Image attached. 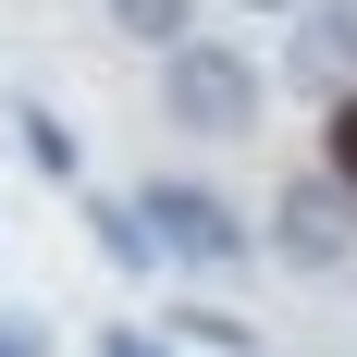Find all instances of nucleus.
<instances>
[{"mask_svg":"<svg viewBox=\"0 0 357 357\" xmlns=\"http://www.w3.org/2000/svg\"><path fill=\"white\" fill-rule=\"evenodd\" d=\"M259 62L234 50V37H185L173 74H160V123H185V136H259Z\"/></svg>","mask_w":357,"mask_h":357,"instance_id":"obj_1","label":"nucleus"},{"mask_svg":"<svg viewBox=\"0 0 357 357\" xmlns=\"http://www.w3.org/2000/svg\"><path fill=\"white\" fill-rule=\"evenodd\" d=\"M136 222H148V247H160V259H185V271H234V259H247L234 197H210V185H185V173L136 185Z\"/></svg>","mask_w":357,"mask_h":357,"instance_id":"obj_2","label":"nucleus"},{"mask_svg":"<svg viewBox=\"0 0 357 357\" xmlns=\"http://www.w3.org/2000/svg\"><path fill=\"white\" fill-rule=\"evenodd\" d=\"M284 74L308 86V99H345V86H357V0H296Z\"/></svg>","mask_w":357,"mask_h":357,"instance_id":"obj_3","label":"nucleus"},{"mask_svg":"<svg viewBox=\"0 0 357 357\" xmlns=\"http://www.w3.org/2000/svg\"><path fill=\"white\" fill-rule=\"evenodd\" d=\"M345 210H357V197L321 185V173L284 185V210H271V222H284V259H296V271H333V259H345Z\"/></svg>","mask_w":357,"mask_h":357,"instance_id":"obj_4","label":"nucleus"},{"mask_svg":"<svg viewBox=\"0 0 357 357\" xmlns=\"http://www.w3.org/2000/svg\"><path fill=\"white\" fill-rule=\"evenodd\" d=\"M86 222H99V259H111V271H160V247H148L136 197H86Z\"/></svg>","mask_w":357,"mask_h":357,"instance_id":"obj_5","label":"nucleus"},{"mask_svg":"<svg viewBox=\"0 0 357 357\" xmlns=\"http://www.w3.org/2000/svg\"><path fill=\"white\" fill-rule=\"evenodd\" d=\"M111 25L136 37V50H185L197 37V0H111Z\"/></svg>","mask_w":357,"mask_h":357,"instance_id":"obj_6","label":"nucleus"},{"mask_svg":"<svg viewBox=\"0 0 357 357\" xmlns=\"http://www.w3.org/2000/svg\"><path fill=\"white\" fill-rule=\"evenodd\" d=\"M13 148H25V160H37V173H50V185H74V123H62V111H13Z\"/></svg>","mask_w":357,"mask_h":357,"instance_id":"obj_7","label":"nucleus"},{"mask_svg":"<svg viewBox=\"0 0 357 357\" xmlns=\"http://www.w3.org/2000/svg\"><path fill=\"white\" fill-rule=\"evenodd\" d=\"M173 333L210 357H259V321H234V308H173Z\"/></svg>","mask_w":357,"mask_h":357,"instance_id":"obj_8","label":"nucleus"},{"mask_svg":"<svg viewBox=\"0 0 357 357\" xmlns=\"http://www.w3.org/2000/svg\"><path fill=\"white\" fill-rule=\"evenodd\" d=\"M333 185H345V197H357V86H345V99H333Z\"/></svg>","mask_w":357,"mask_h":357,"instance_id":"obj_9","label":"nucleus"},{"mask_svg":"<svg viewBox=\"0 0 357 357\" xmlns=\"http://www.w3.org/2000/svg\"><path fill=\"white\" fill-rule=\"evenodd\" d=\"M0 357H50V321H25V308H0Z\"/></svg>","mask_w":357,"mask_h":357,"instance_id":"obj_10","label":"nucleus"},{"mask_svg":"<svg viewBox=\"0 0 357 357\" xmlns=\"http://www.w3.org/2000/svg\"><path fill=\"white\" fill-rule=\"evenodd\" d=\"M99 357H173V345H160V333H136V321H111V333H99Z\"/></svg>","mask_w":357,"mask_h":357,"instance_id":"obj_11","label":"nucleus"},{"mask_svg":"<svg viewBox=\"0 0 357 357\" xmlns=\"http://www.w3.org/2000/svg\"><path fill=\"white\" fill-rule=\"evenodd\" d=\"M247 13H296V0H247Z\"/></svg>","mask_w":357,"mask_h":357,"instance_id":"obj_12","label":"nucleus"}]
</instances>
